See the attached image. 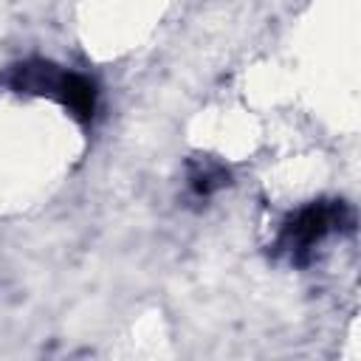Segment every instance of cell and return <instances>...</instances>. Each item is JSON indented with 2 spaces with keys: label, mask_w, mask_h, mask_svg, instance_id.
<instances>
[{
  "label": "cell",
  "mask_w": 361,
  "mask_h": 361,
  "mask_svg": "<svg viewBox=\"0 0 361 361\" xmlns=\"http://www.w3.org/2000/svg\"><path fill=\"white\" fill-rule=\"evenodd\" d=\"M341 223V206L336 203H316V206H307L302 209L282 231V245L285 251L293 254H302L307 248H313L316 243H322L336 226Z\"/></svg>",
  "instance_id": "cell-1"
}]
</instances>
